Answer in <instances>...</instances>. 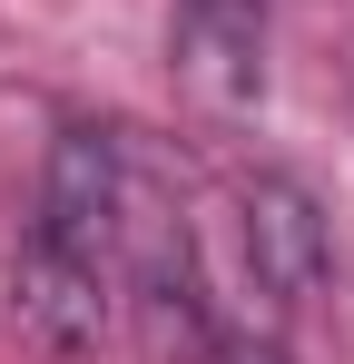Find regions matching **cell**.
Wrapping results in <instances>:
<instances>
[{
    "instance_id": "obj_1",
    "label": "cell",
    "mask_w": 354,
    "mask_h": 364,
    "mask_svg": "<svg viewBox=\"0 0 354 364\" xmlns=\"http://www.w3.org/2000/svg\"><path fill=\"white\" fill-rule=\"evenodd\" d=\"M236 246H246V276H256V296L276 315H305L335 286V227H325L315 187L286 178V168L236 178Z\"/></svg>"
},
{
    "instance_id": "obj_6",
    "label": "cell",
    "mask_w": 354,
    "mask_h": 364,
    "mask_svg": "<svg viewBox=\"0 0 354 364\" xmlns=\"http://www.w3.org/2000/svg\"><path fill=\"white\" fill-rule=\"evenodd\" d=\"M217 364H295V355L276 345V335H227V345H217Z\"/></svg>"
},
{
    "instance_id": "obj_4",
    "label": "cell",
    "mask_w": 354,
    "mask_h": 364,
    "mask_svg": "<svg viewBox=\"0 0 354 364\" xmlns=\"http://www.w3.org/2000/svg\"><path fill=\"white\" fill-rule=\"evenodd\" d=\"M128 305H138V345H148V364H217L227 325H217V305H207V276H197L187 227H158V237L138 246Z\"/></svg>"
},
{
    "instance_id": "obj_3",
    "label": "cell",
    "mask_w": 354,
    "mask_h": 364,
    "mask_svg": "<svg viewBox=\"0 0 354 364\" xmlns=\"http://www.w3.org/2000/svg\"><path fill=\"white\" fill-rule=\"evenodd\" d=\"M177 89L197 109H256L266 99V10L256 0H177Z\"/></svg>"
},
{
    "instance_id": "obj_5",
    "label": "cell",
    "mask_w": 354,
    "mask_h": 364,
    "mask_svg": "<svg viewBox=\"0 0 354 364\" xmlns=\"http://www.w3.org/2000/svg\"><path fill=\"white\" fill-rule=\"evenodd\" d=\"M10 315H20L30 345H50V355H89L99 325H109V266L59 256V246H20V266H10Z\"/></svg>"
},
{
    "instance_id": "obj_2",
    "label": "cell",
    "mask_w": 354,
    "mask_h": 364,
    "mask_svg": "<svg viewBox=\"0 0 354 364\" xmlns=\"http://www.w3.org/2000/svg\"><path fill=\"white\" fill-rule=\"evenodd\" d=\"M118 217H128V158H118V138L109 128H59L50 168H40V197H30V246L109 266Z\"/></svg>"
}]
</instances>
